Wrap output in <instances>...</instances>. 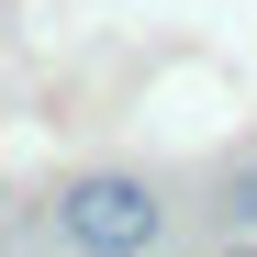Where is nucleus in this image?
<instances>
[{"instance_id":"nucleus-1","label":"nucleus","mask_w":257,"mask_h":257,"mask_svg":"<svg viewBox=\"0 0 257 257\" xmlns=\"http://www.w3.org/2000/svg\"><path fill=\"white\" fill-rule=\"evenodd\" d=\"M56 235L90 246V257H146L168 235V212H157V190L135 179V168H90V179L56 190Z\"/></svg>"},{"instance_id":"nucleus-2","label":"nucleus","mask_w":257,"mask_h":257,"mask_svg":"<svg viewBox=\"0 0 257 257\" xmlns=\"http://www.w3.org/2000/svg\"><path fill=\"white\" fill-rule=\"evenodd\" d=\"M224 224L257 235V146H235V168H224Z\"/></svg>"}]
</instances>
